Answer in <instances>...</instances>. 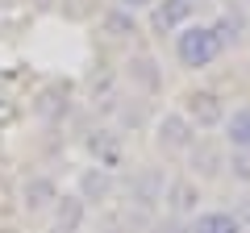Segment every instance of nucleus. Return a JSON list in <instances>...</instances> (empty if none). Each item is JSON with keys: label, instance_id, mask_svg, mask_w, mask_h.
Returning a JSON list of instances; mask_svg holds the SVG:
<instances>
[{"label": "nucleus", "instance_id": "1", "mask_svg": "<svg viewBox=\"0 0 250 233\" xmlns=\"http://www.w3.org/2000/svg\"><path fill=\"white\" fill-rule=\"evenodd\" d=\"M225 54L221 38L213 34V25H200V21H188L184 29H175V58L184 71H205Z\"/></svg>", "mask_w": 250, "mask_h": 233}, {"label": "nucleus", "instance_id": "2", "mask_svg": "<svg viewBox=\"0 0 250 233\" xmlns=\"http://www.w3.org/2000/svg\"><path fill=\"white\" fill-rule=\"evenodd\" d=\"M154 142L167 154H188L192 142H196V125H192L184 113H163L159 121H154Z\"/></svg>", "mask_w": 250, "mask_h": 233}, {"label": "nucleus", "instance_id": "3", "mask_svg": "<svg viewBox=\"0 0 250 233\" xmlns=\"http://www.w3.org/2000/svg\"><path fill=\"white\" fill-rule=\"evenodd\" d=\"M184 116L196 129H217L225 121V104H221L217 92H192V96L184 100Z\"/></svg>", "mask_w": 250, "mask_h": 233}, {"label": "nucleus", "instance_id": "4", "mask_svg": "<svg viewBox=\"0 0 250 233\" xmlns=\"http://www.w3.org/2000/svg\"><path fill=\"white\" fill-rule=\"evenodd\" d=\"M192 13H196L192 0H154L150 4V29L154 34H175V29H184L192 21Z\"/></svg>", "mask_w": 250, "mask_h": 233}, {"label": "nucleus", "instance_id": "5", "mask_svg": "<svg viewBox=\"0 0 250 233\" xmlns=\"http://www.w3.org/2000/svg\"><path fill=\"white\" fill-rule=\"evenodd\" d=\"M59 196H62L59 183H54L50 175H42V171L29 175V179L21 183V208H25V213H50Z\"/></svg>", "mask_w": 250, "mask_h": 233}, {"label": "nucleus", "instance_id": "6", "mask_svg": "<svg viewBox=\"0 0 250 233\" xmlns=\"http://www.w3.org/2000/svg\"><path fill=\"white\" fill-rule=\"evenodd\" d=\"M163 196H167V175L159 167H146L134 175V183H129L134 208H154V204H163Z\"/></svg>", "mask_w": 250, "mask_h": 233}, {"label": "nucleus", "instance_id": "7", "mask_svg": "<svg viewBox=\"0 0 250 233\" xmlns=\"http://www.w3.org/2000/svg\"><path fill=\"white\" fill-rule=\"evenodd\" d=\"M113 175H108V167H83L80 171V188H75V196L83 200V204H104L108 196H113Z\"/></svg>", "mask_w": 250, "mask_h": 233}, {"label": "nucleus", "instance_id": "8", "mask_svg": "<svg viewBox=\"0 0 250 233\" xmlns=\"http://www.w3.org/2000/svg\"><path fill=\"white\" fill-rule=\"evenodd\" d=\"M54 233H80L83 229V221H88V204H83L80 196H59L54 200Z\"/></svg>", "mask_w": 250, "mask_h": 233}, {"label": "nucleus", "instance_id": "9", "mask_svg": "<svg viewBox=\"0 0 250 233\" xmlns=\"http://www.w3.org/2000/svg\"><path fill=\"white\" fill-rule=\"evenodd\" d=\"M188 233H246V229L229 208H208V213H196L188 221Z\"/></svg>", "mask_w": 250, "mask_h": 233}, {"label": "nucleus", "instance_id": "10", "mask_svg": "<svg viewBox=\"0 0 250 233\" xmlns=\"http://www.w3.org/2000/svg\"><path fill=\"white\" fill-rule=\"evenodd\" d=\"M163 204L171 208V216H188L200 208V192L192 179H167V196H163Z\"/></svg>", "mask_w": 250, "mask_h": 233}, {"label": "nucleus", "instance_id": "11", "mask_svg": "<svg viewBox=\"0 0 250 233\" xmlns=\"http://www.w3.org/2000/svg\"><path fill=\"white\" fill-rule=\"evenodd\" d=\"M221 129H225V146H229V150H246L250 154V104H238L233 113H225Z\"/></svg>", "mask_w": 250, "mask_h": 233}, {"label": "nucleus", "instance_id": "12", "mask_svg": "<svg viewBox=\"0 0 250 233\" xmlns=\"http://www.w3.org/2000/svg\"><path fill=\"white\" fill-rule=\"evenodd\" d=\"M188 158H192V171H196L200 179H213V175L225 171V150H217L213 142H192Z\"/></svg>", "mask_w": 250, "mask_h": 233}, {"label": "nucleus", "instance_id": "13", "mask_svg": "<svg viewBox=\"0 0 250 233\" xmlns=\"http://www.w3.org/2000/svg\"><path fill=\"white\" fill-rule=\"evenodd\" d=\"M100 25H104L113 38H129V34H138V17H134L129 9H121V4H113V9L100 17Z\"/></svg>", "mask_w": 250, "mask_h": 233}, {"label": "nucleus", "instance_id": "14", "mask_svg": "<svg viewBox=\"0 0 250 233\" xmlns=\"http://www.w3.org/2000/svg\"><path fill=\"white\" fill-rule=\"evenodd\" d=\"M225 171H229L238 183H250V154L246 150H229L225 154Z\"/></svg>", "mask_w": 250, "mask_h": 233}, {"label": "nucleus", "instance_id": "15", "mask_svg": "<svg viewBox=\"0 0 250 233\" xmlns=\"http://www.w3.org/2000/svg\"><path fill=\"white\" fill-rule=\"evenodd\" d=\"M129 79H142L146 88H159V71H154V63L150 58H134V63H129Z\"/></svg>", "mask_w": 250, "mask_h": 233}, {"label": "nucleus", "instance_id": "16", "mask_svg": "<svg viewBox=\"0 0 250 233\" xmlns=\"http://www.w3.org/2000/svg\"><path fill=\"white\" fill-rule=\"evenodd\" d=\"M213 34L221 38V46H238V21H229V17L213 21Z\"/></svg>", "mask_w": 250, "mask_h": 233}, {"label": "nucleus", "instance_id": "17", "mask_svg": "<svg viewBox=\"0 0 250 233\" xmlns=\"http://www.w3.org/2000/svg\"><path fill=\"white\" fill-rule=\"evenodd\" d=\"M154 233H188V221L184 216H167V221L154 225Z\"/></svg>", "mask_w": 250, "mask_h": 233}, {"label": "nucleus", "instance_id": "18", "mask_svg": "<svg viewBox=\"0 0 250 233\" xmlns=\"http://www.w3.org/2000/svg\"><path fill=\"white\" fill-rule=\"evenodd\" d=\"M233 216L242 221V229H250V192H246V196L238 200V204H233Z\"/></svg>", "mask_w": 250, "mask_h": 233}, {"label": "nucleus", "instance_id": "19", "mask_svg": "<svg viewBox=\"0 0 250 233\" xmlns=\"http://www.w3.org/2000/svg\"><path fill=\"white\" fill-rule=\"evenodd\" d=\"M117 4H121V9H129V13H142V9H150L154 0H117Z\"/></svg>", "mask_w": 250, "mask_h": 233}, {"label": "nucleus", "instance_id": "20", "mask_svg": "<svg viewBox=\"0 0 250 233\" xmlns=\"http://www.w3.org/2000/svg\"><path fill=\"white\" fill-rule=\"evenodd\" d=\"M0 4H17V0H0Z\"/></svg>", "mask_w": 250, "mask_h": 233}]
</instances>
